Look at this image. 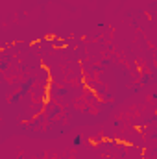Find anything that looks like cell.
<instances>
[{
  "label": "cell",
  "instance_id": "1",
  "mask_svg": "<svg viewBox=\"0 0 157 159\" xmlns=\"http://www.w3.org/2000/svg\"><path fill=\"white\" fill-rule=\"evenodd\" d=\"M32 85H34V80H32V78H30V80H26V83H24V85L20 87L19 94H20V96H24V94H26V93L30 91V87H32Z\"/></svg>",
  "mask_w": 157,
  "mask_h": 159
},
{
  "label": "cell",
  "instance_id": "2",
  "mask_svg": "<svg viewBox=\"0 0 157 159\" xmlns=\"http://www.w3.org/2000/svg\"><path fill=\"white\" fill-rule=\"evenodd\" d=\"M72 144H74V146H79V144H81V137H74Z\"/></svg>",
  "mask_w": 157,
  "mask_h": 159
}]
</instances>
